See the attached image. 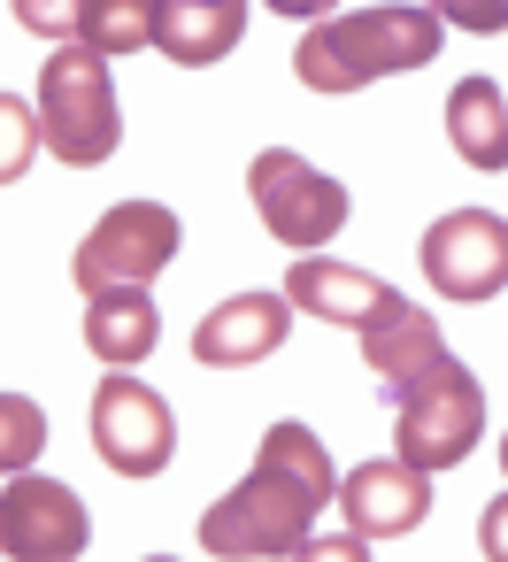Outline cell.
<instances>
[{
    "mask_svg": "<svg viewBox=\"0 0 508 562\" xmlns=\"http://www.w3.org/2000/svg\"><path fill=\"white\" fill-rule=\"evenodd\" d=\"M339 501V470L324 454V439L308 424H270L255 470L208 501L201 516V547L216 562H293L316 539V516Z\"/></svg>",
    "mask_w": 508,
    "mask_h": 562,
    "instance_id": "1",
    "label": "cell"
},
{
    "mask_svg": "<svg viewBox=\"0 0 508 562\" xmlns=\"http://www.w3.org/2000/svg\"><path fill=\"white\" fill-rule=\"evenodd\" d=\"M439 40H447L439 9H339L301 32L293 70L308 93H354V86L424 70L439 55Z\"/></svg>",
    "mask_w": 508,
    "mask_h": 562,
    "instance_id": "2",
    "label": "cell"
},
{
    "mask_svg": "<svg viewBox=\"0 0 508 562\" xmlns=\"http://www.w3.org/2000/svg\"><path fill=\"white\" fill-rule=\"evenodd\" d=\"M39 139L70 162V170H93L116 155L124 139V109H116V78L101 55H86L78 40L47 55L39 70Z\"/></svg>",
    "mask_w": 508,
    "mask_h": 562,
    "instance_id": "3",
    "label": "cell"
},
{
    "mask_svg": "<svg viewBox=\"0 0 508 562\" xmlns=\"http://www.w3.org/2000/svg\"><path fill=\"white\" fill-rule=\"evenodd\" d=\"M477 439H485V385H477L454 355H439V370L400 393L393 454H400L408 470L439 477V470H462V462L477 454Z\"/></svg>",
    "mask_w": 508,
    "mask_h": 562,
    "instance_id": "4",
    "label": "cell"
},
{
    "mask_svg": "<svg viewBox=\"0 0 508 562\" xmlns=\"http://www.w3.org/2000/svg\"><path fill=\"white\" fill-rule=\"evenodd\" d=\"M178 247H185L178 209H162V201H116V209L78 239L70 278H78L86 301H101V293H147V278L170 270Z\"/></svg>",
    "mask_w": 508,
    "mask_h": 562,
    "instance_id": "5",
    "label": "cell"
},
{
    "mask_svg": "<svg viewBox=\"0 0 508 562\" xmlns=\"http://www.w3.org/2000/svg\"><path fill=\"white\" fill-rule=\"evenodd\" d=\"M247 193H255L262 232H270L278 247H293V255H316V247H331V239L347 232V186L324 178V170H316L308 155H293V147H262L255 170H247Z\"/></svg>",
    "mask_w": 508,
    "mask_h": 562,
    "instance_id": "6",
    "label": "cell"
},
{
    "mask_svg": "<svg viewBox=\"0 0 508 562\" xmlns=\"http://www.w3.org/2000/svg\"><path fill=\"white\" fill-rule=\"evenodd\" d=\"M93 447L116 477H162L178 454V416L155 385H139L132 370L93 385Z\"/></svg>",
    "mask_w": 508,
    "mask_h": 562,
    "instance_id": "7",
    "label": "cell"
},
{
    "mask_svg": "<svg viewBox=\"0 0 508 562\" xmlns=\"http://www.w3.org/2000/svg\"><path fill=\"white\" fill-rule=\"evenodd\" d=\"M86 539H93V516L78 485L39 470L9 477V493H0V554L9 562H86Z\"/></svg>",
    "mask_w": 508,
    "mask_h": 562,
    "instance_id": "8",
    "label": "cell"
},
{
    "mask_svg": "<svg viewBox=\"0 0 508 562\" xmlns=\"http://www.w3.org/2000/svg\"><path fill=\"white\" fill-rule=\"evenodd\" d=\"M424 278L447 301H493V293H508V224L493 209H447L424 232Z\"/></svg>",
    "mask_w": 508,
    "mask_h": 562,
    "instance_id": "9",
    "label": "cell"
},
{
    "mask_svg": "<svg viewBox=\"0 0 508 562\" xmlns=\"http://www.w3.org/2000/svg\"><path fill=\"white\" fill-rule=\"evenodd\" d=\"M339 516H347V531L362 547L370 539H400V531H416L431 516V477L408 470L400 454H377V462H362V470L339 477Z\"/></svg>",
    "mask_w": 508,
    "mask_h": 562,
    "instance_id": "10",
    "label": "cell"
},
{
    "mask_svg": "<svg viewBox=\"0 0 508 562\" xmlns=\"http://www.w3.org/2000/svg\"><path fill=\"white\" fill-rule=\"evenodd\" d=\"M285 301L308 308V316H324V324L370 331V324L393 316L408 293H393V285L370 278V270H347V262H324V255H293V270H285Z\"/></svg>",
    "mask_w": 508,
    "mask_h": 562,
    "instance_id": "11",
    "label": "cell"
},
{
    "mask_svg": "<svg viewBox=\"0 0 508 562\" xmlns=\"http://www.w3.org/2000/svg\"><path fill=\"white\" fill-rule=\"evenodd\" d=\"M285 331H293V301H285V293H232V301H216V308L201 316V331H193V362H208V370H239V362L278 355Z\"/></svg>",
    "mask_w": 508,
    "mask_h": 562,
    "instance_id": "12",
    "label": "cell"
},
{
    "mask_svg": "<svg viewBox=\"0 0 508 562\" xmlns=\"http://www.w3.org/2000/svg\"><path fill=\"white\" fill-rule=\"evenodd\" d=\"M439 355H447V347H439V324H431L416 301H400L393 316H377V324L362 331V370H370L377 393H393V401H400L416 378H431Z\"/></svg>",
    "mask_w": 508,
    "mask_h": 562,
    "instance_id": "13",
    "label": "cell"
},
{
    "mask_svg": "<svg viewBox=\"0 0 508 562\" xmlns=\"http://www.w3.org/2000/svg\"><path fill=\"white\" fill-rule=\"evenodd\" d=\"M247 32V0H155V47L178 70L224 63Z\"/></svg>",
    "mask_w": 508,
    "mask_h": 562,
    "instance_id": "14",
    "label": "cell"
},
{
    "mask_svg": "<svg viewBox=\"0 0 508 562\" xmlns=\"http://www.w3.org/2000/svg\"><path fill=\"white\" fill-rule=\"evenodd\" d=\"M447 139L470 170H508V101L493 78H462L447 93Z\"/></svg>",
    "mask_w": 508,
    "mask_h": 562,
    "instance_id": "15",
    "label": "cell"
},
{
    "mask_svg": "<svg viewBox=\"0 0 508 562\" xmlns=\"http://www.w3.org/2000/svg\"><path fill=\"white\" fill-rule=\"evenodd\" d=\"M155 339H162V316H155L147 293H101V301H86V347L109 370H139L155 355Z\"/></svg>",
    "mask_w": 508,
    "mask_h": 562,
    "instance_id": "16",
    "label": "cell"
},
{
    "mask_svg": "<svg viewBox=\"0 0 508 562\" xmlns=\"http://www.w3.org/2000/svg\"><path fill=\"white\" fill-rule=\"evenodd\" d=\"M78 47L101 55V63L155 47V0H86L78 9Z\"/></svg>",
    "mask_w": 508,
    "mask_h": 562,
    "instance_id": "17",
    "label": "cell"
},
{
    "mask_svg": "<svg viewBox=\"0 0 508 562\" xmlns=\"http://www.w3.org/2000/svg\"><path fill=\"white\" fill-rule=\"evenodd\" d=\"M47 454V408L32 393H0V477H24Z\"/></svg>",
    "mask_w": 508,
    "mask_h": 562,
    "instance_id": "18",
    "label": "cell"
},
{
    "mask_svg": "<svg viewBox=\"0 0 508 562\" xmlns=\"http://www.w3.org/2000/svg\"><path fill=\"white\" fill-rule=\"evenodd\" d=\"M39 147H47V139H39V116H32L16 93H0V186H16Z\"/></svg>",
    "mask_w": 508,
    "mask_h": 562,
    "instance_id": "19",
    "label": "cell"
},
{
    "mask_svg": "<svg viewBox=\"0 0 508 562\" xmlns=\"http://www.w3.org/2000/svg\"><path fill=\"white\" fill-rule=\"evenodd\" d=\"M439 24H462V32H508V0H454V9H439Z\"/></svg>",
    "mask_w": 508,
    "mask_h": 562,
    "instance_id": "20",
    "label": "cell"
},
{
    "mask_svg": "<svg viewBox=\"0 0 508 562\" xmlns=\"http://www.w3.org/2000/svg\"><path fill=\"white\" fill-rule=\"evenodd\" d=\"M16 16H24L32 32H55L63 47L78 40V9H55V0H16Z\"/></svg>",
    "mask_w": 508,
    "mask_h": 562,
    "instance_id": "21",
    "label": "cell"
},
{
    "mask_svg": "<svg viewBox=\"0 0 508 562\" xmlns=\"http://www.w3.org/2000/svg\"><path fill=\"white\" fill-rule=\"evenodd\" d=\"M477 547H485V562H508V493L485 501V516H477Z\"/></svg>",
    "mask_w": 508,
    "mask_h": 562,
    "instance_id": "22",
    "label": "cell"
},
{
    "mask_svg": "<svg viewBox=\"0 0 508 562\" xmlns=\"http://www.w3.org/2000/svg\"><path fill=\"white\" fill-rule=\"evenodd\" d=\"M293 562H370V547H362L354 531H331V539L316 531V539H308V547H301Z\"/></svg>",
    "mask_w": 508,
    "mask_h": 562,
    "instance_id": "23",
    "label": "cell"
},
{
    "mask_svg": "<svg viewBox=\"0 0 508 562\" xmlns=\"http://www.w3.org/2000/svg\"><path fill=\"white\" fill-rule=\"evenodd\" d=\"M500 470H508V431H500Z\"/></svg>",
    "mask_w": 508,
    "mask_h": 562,
    "instance_id": "24",
    "label": "cell"
},
{
    "mask_svg": "<svg viewBox=\"0 0 508 562\" xmlns=\"http://www.w3.org/2000/svg\"><path fill=\"white\" fill-rule=\"evenodd\" d=\"M147 562H178V554H147Z\"/></svg>",
    "mask_w": 508,
    "mask_h": 562,
    "instance_id": "25",
    "label": "cell"
}]
</instances>
